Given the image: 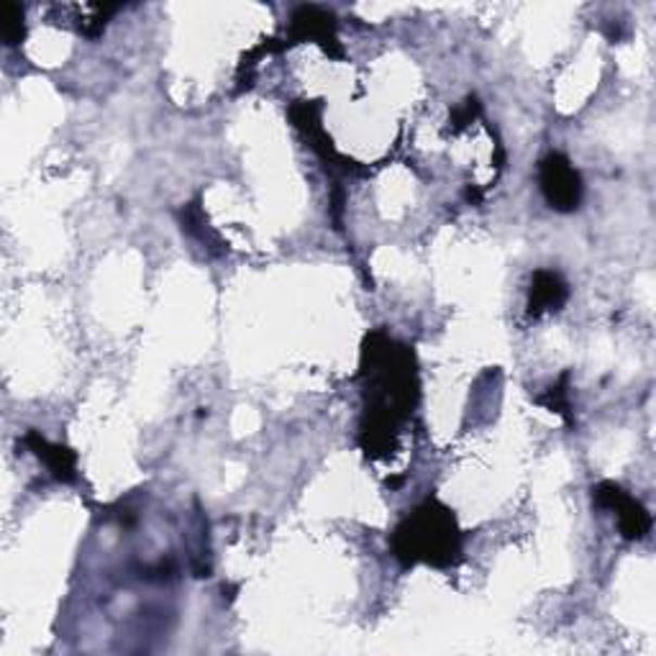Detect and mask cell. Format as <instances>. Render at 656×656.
<instances>
[{
	"label": "cell",
	"instance_id": "obj_1",
	"mask_svg": "<svg viewBox=\"0 0 656 656\" xmlns=\"http://www.w3.org/2000/svg\"><path fill=\"white\" fill-rule=\"evenodd\" d=\"M395 556L405 567L418 565H449L454 554L459 552V531H456L454 516L444 505L424 503L398 526L392 539Z\"/></svg>",
	"mask_w": 656,
	"mask_h": 656
},
{
	"label": "cell",
	"instance_id": "obj_2",
	"mask_svg": "<svg viewBox=\"0 0 656 656\" xmlns=\"http://www.w3.org/2000/svg\"><path fill=\"white\" fill-rule=\"evenodd\" d=\"M541 190L556 211H575L582 198V180L567 156L548 154L541 162Z\"/></svg>",
	"mask_w": 656,
	"mask_h": 656
},
{
	"label": "cell",
	"instance_id": "obj_3",
	"mask_svg": "<svg viewBox=\"0 0 656 656\" xmlns=\"http://www.w3.org/2000/svg\"><path fill=\"white\" fill-rule=\"evenodd\" d=\"M595 497L603 508H610L618 513V526L626 539H644L648 529H652V518H648V513L641 508L631 495H626L618 484L603 482L601 488H597Z\"/></svg>",
	"mask_w": 656,
	"mask_h": 656
},
{
	"label": "cell",
	"instance_id": "obj_4",
	"mask_svg": "<svg viewBox=\"0 0 656 656\" xmlns=\"http://www.w3.org/2000/svg\"><path fill=\"white\" fill-rule=\"evenodd\" d=\"M567 301V285L562 282L559 275L546 273L541 269L531 282V301H529V313L533 318H539L546 311H559V305Z\"/></svg>",
	"mask_w": 656,
	"mask_h": 656
},
{
	"label": "cell",
	"instance_id": "obj_5",
	"mask_svg": "<svg viewBox=\"0 0 656 656\" xmlns=\"http://www.w3.org/2000/svg\"><path fill=\"white\" fill-rule=\"evenodd\" d=\"M26 444L37 452L39 459L47 462L56 480H62V482L75 480V454L70 452V449L52 446L47 439H41L39 433H28Z\"/></svg>",
	"mask_w": 656,
	"mask_h": 656
},
{
	"label": "cell",
	"instance_id": "obj_6",
	"mask_svg": "<svg viewBox=\"0 0 656 656\" xmlns=\"http://www.w3.org/2000/svg\"><path fill=\"white\" fill-rule=\"evenodd\" d=\"M3 39L11 47L24 39V9L18 3L3 5Z\"/></svg>",
	"mask_w": 656,
	"mask_h": 656
}]
</instances>
